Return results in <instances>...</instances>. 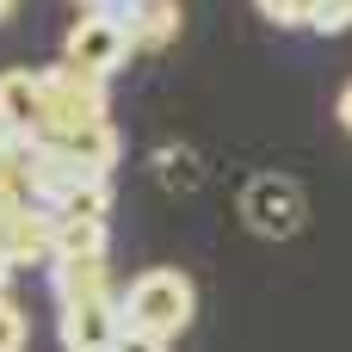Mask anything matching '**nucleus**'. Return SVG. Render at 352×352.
Wrapping results in <instances>:
<instances>
[{
    "instance_id": "9d476101",
    "label": "nucleus",
    "mask_w": 352,
    "mask_h": 352,
    "mask_svg": "<svg viewBox=\"0 0 352 352\" xmlns=\"http://www.w3.org/2000/svg\"><path fill=\"white\" fill-rule=\"evenodd\" d=\"M62 260H105V223L56 217V266Z\"/></svg>"
},
{
    "instance_id": "7ed1b4c3",
    "label": "nucleus",
    "mask_w": 352,
    "mask_h": 352,
    "mask_svg": "<svg viewBox=\"0 0 352 352\" xmlns=\"http://www.w3.org/2000/svg\"><path fill=\"white\" fill-rule=\"evenodd\" d=\"M130 50H136V37H130V25L111 19V12H80L74 31L62 37V62H74V68H87V74H99V80H111V74L130 62Z\"/></svg>"
},
{
    "instance_id": "9b49d317",
    "label": "nucleus",
    "mask_w": 352,
    "mask_h": 352,
    "mask_svg": "<svg viewBox=\"0 0 352 352\" xmlns=\"http://www.w3.org/2000/svg\"><path fill=\"white\" fill-rule=\"evenodd\" d=\"M25 340H31L25 309H19V303H0V352H25Z\"/></svg>"
},
{
    "instance_id": "39448f33",
    "label": "nucleus",
    "mask_w": 352,
    "mask_h": 352,
    "mask_svg": "<svg viewBox=\"0 0 352 352\" xmlns=\"http://www.w3.org/2000/svg\"><path fill=\"white\" fill-rule=\"evenodd\" d=\"M124 340V297L62 309V352H118Z\"/></svg>"
},
{
    "instance_id": "dca6fc26",
    "label": "nucleus",
    "mask_w": 352,
    "mask_h": 352,
    "mask_svg": "<svg viewBox=\"0 0 352 352\" xmlns=\"http://www.w3.org/2000/svg\"><path fill=\"white\" fill-rule=\"evenodd\" d=\"M334 111H340V130H346V136H352V80H346V87H340V105H334Z\"/></svg>"
},
{
    "instance_id": "6ab92c4d",
    "label": "nucleus",
    "mask_w": 352,
    "mask_h": 352,
    "mask_svg": "<svg viewBox=\"0 0 352 352\" xmlns=\"http://www.w3.org/2000/svg\"><path fill=\"white\" fill-rule=\"evenodd\" d=\"M6 12H12V0H0V19H6Z\"/></svg>"
},
{
    "instance_id": "f3484780",
    "label": "nucleus",
    "mask_w": 352,
    "mask_h": 352,
    "mask_svg": "<svg viewBox=\"0 0 352 352\" xmlns=\"http://www.w3.org/2000/svg\"><path fill=\"white\" fill-rule=\"evenodd\" d=\"M19 142H25V136H19V130H6V124H0V161H6V155H19Z\"/></svg>"
},
{
    "instance_id": "ddd939ff",
    "label": "nucleus",
    "mask_w": 352,
    "mask_h": 352,
    "mask_svg": "<svg viewBox=\"0 0 352 352\" xmlns=\"http://www.w3.org/2000/svg\"><path fill=\"white\" fill-rule=\"evenodd\" d=\"M346 25H352V0H322L309 19V31H346Z\"/></svg>"
},
{
    "instance_id": "4468645a",
    "label": "nucleus",
    "mask_w": 352,
    "mask_h": 352,
    "mask_svg": "<svg viewBox=\"0 0 352 352\" xmlns=\"http://www.w3.org/2000/svg\"><path fill=\"white\" fill-rule=\"evenodd\" d=\"M118 352H167V340H155V334H136V328H124Z\"/></svg>"
},
{
    "instance_id": "2eb2a0df",
    "label": "nucleus",
    "mask_w": 352,
    "mask_h": 352,
    "mask_svg": "<svg viewBox=\"0 0 352 352\" xmlns=\"http://www.w3.org/2000/svg\"><path fill=\"white\" fill-rule=\"evenodd\" d=\"M80 6H87V12H111V19H124V25H130V12H136L142 0H80Z\"/></svg>"
},
{
    "instance_id": "f8f14e48",
    "label": "nucleus",
    "mask_w": 352,
    "mask_h": 352,
    "mask_svg": "<svg viewBox=\"0 0 352 352\" xmlns=\"http://www.w3.org/2000/svg\"><path fill=\"white\" fill-rule=\"evenodd\" d=\"M316 6H322V0H260V12H266L272 25H309Z\"/></svg>"
},
{
    "instance_id": "20e7f679",
    "label": "nucleus",
    "mask_w": 352,
    "mask_h": 352,
    "mask_svg": "<svg viewBox=\"0 0 352 352\" xmlns=\"http://www.w3.org/2000/svg\"><path fill=\"white\" fill-rule=\"evenodd\" d=\"M241 217H248L260 235H297V229H303V192H297V179H285V173L248 179Z\"/></svg>"
},
{
    "instance_id": "423d86ee",
    "label": "nucleus",
    "mask_w": 352,
    "mask_h": 352,
    "mask_svg": "<svg viewBox=\"0 0 352 352\" xmlns=\"http://www.w3.org/2000/svg\"><path fill=\"white\" fill-rule=\"evenodd\" d=\"M0 124L19 136H37L43 124V68H6L0 74Z\"/></svg>"
},
{
    "instance_id": "f03ea898",
    "label": "nucleus",
    "mask_w": 352,
    "mask_h": 352,
    "mask_svg": "<svg viewBox=\"0 0 352 352\" xmlns=\"http://www.w3.org/2000/svg\"><path fill=\"white\" fill-rule=\"evenodd\" d=\"M87 124H111L105 80L74 68V62L43 68V124H37V136H68V130H87Z\"/></svg>"
},
{
    "instance_id": "0eeeda50",
    "label": "nucleus",
    "mask_w": 352,
    "mask_h": 352,
    "mask_svg": "<svg viewBox=\"0 0 352 352\" xmlns=\"http://www.w3.org/2000/svg\"><path fill=\"white\" fill-rule=\"evenodd\" d=\"M56 266V210H25L19 223H12V235H6V254H0V266Z\"/></svg>"
},
{
    "instance_id": "f257e3e1",
    "label": "nucleus",
    "mask_w": 352,
    "mask_h": 352,
    "mask_svg": "<svg viewBox=\"0 0 352 352\" xmlns=\"http://www.w3.org/2000/svg\"><path fill=\"white\" fill-rule=\"evenodd\" d=\"M192 309H198V291H192V278L173 272V266H155V272L130 278V291H124V328L155 334V340L186 334V328H192Z\"/></svg>"
},
{
    "instance_id": "a211bd4d",
    "label": "nucleus",
    "mask_w": 352,
    "mask_h": 352,
    "mask_svg": "<svg viewBox=\"0 0 352 352\" xmlns=\"http://www.w3.org/2000/svg\"><path fill=\"white\" fill-rule=\"evenodd\" d=\"M6 272H12V266H0V303H12V297H6V291H12V278H6Z\"/></svg>"
},
{
    "instance_id": "6e6552de",
    "label": "nucleus",
    "mask_w": 352,
    "mask_h": 352,
    "mask_svg": "<svg viewBox=\"0 0 352 352\" xmlns=\"http://www.w3.org/2000/svg\"><path fill=\"white\" fill-rule=\"evenodd\" d=\"M50 285H56V309H74V303H105V297H118V291H111V272H105V260H62Z\"/></svg>"
},
{
    "instance_id": "1a4fd4ad",
    "label": "nucleus",
    "mask_w": 352,
    "mask_h": 352,
    "mask_svg": "<svg viewBox=\"0 0 352 352\" xmlns=\"http://www.w3.org/2000/svg\"><path fill=\"white\" fill-rule=\"evenodd\" d=\"M130 37H136V50H167L179 37V0H142L130 12Z\"/></svg>"
}]
</instances>
